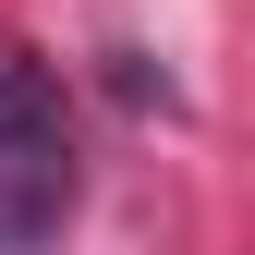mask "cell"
<instances>
[{
    "instance_id": "1",
    "label": "cell",
    "mask_w": 255,
    "mask_h": 255,
    "mask_svg": "<svg viewBox=\"0 0 255 255\" xmlns=\"http://www.w3.org/2000/svg\"><path fill=\"white\" fill-rule=\"evenodd\" d=\"M73 207V122H61V73L37 49L0 37V255H37Z\"/></svg>"
}]
</instances>
